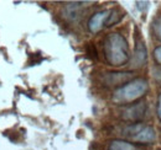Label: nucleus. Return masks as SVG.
Here are the masks:
<instances>
[{
	"label": "nucleus",
	"mask_w": 161,
	"mask_h": 150,
	"mask_svg": "<svg viewBox=\"0 0 161 150\" xmlns=\"http://www.w3.org/2000/svg\"><path fill=\"white\" fill-rule=\"evenodd\" d=\"M103 51L105 60L112 67L125 65L130 60L129 46L124 36L118 32L107 35L103 41Z\"/></svg>",
	"instance_id": "nucleus-1"
},
{
	"label": "nucleus",
	"mask_w": 161,
	"mask_h": 150,
	"mask_svg": "<svg viewBox=\"0 0 161 150\" xmlns=\"http://www.w3.org/2000/svg\"><path fill=\"white\" fill-rule=\"evenodd\" d=\"M147 89H149L147 80L142 78H136L130 80L125 85L118 88L113 92L112 100L117 105H131L146 94Z\"/></svg>",
	"instance_id": "nucleus-2"
},
{
	"label": "nucleus",
	"mask_w": 161,
	"mask_h": 150,
	"mask_svg": "<svg viewBox=\"0 0 161 150\" xmlns=\"http://www.w3.org/2000/svg\"><path fill=\"white\" fill-rule=\"evenodd\" d=\"M123 135L133 143L150 144L156 139V131L154 127L145 123H130L123 129Z\"/></svg>",
	"instance_id": "nucleus-3"
},
{
	"label": "nucleus",
	"mask_w": 161,
	"mask_h": 150,
	"mask_svg": "<svg viewBox=\"0 0 161 150\" xmlns=\"http://www.w3.org/2000/svg\"><path fill=\"white\" fill-rule=\"evenodd\" d=\"M146 102L139 101L131 105L125 106V108H123L120 113L121 119H124L125 122H130V123H139L141 122L145 116H146Z\"/></svg>",
	"instance_id": "nucleus-4"
},
{
	"label": "nucleus",
	"mask_w": 161,
	"mask_h": 150,
	"mask_svg": "<svg viewBox=\"0 0 161 150\" xmlns=\"http://www.w3.org/2000/svg\"><path fill=\"white\" fill-rule=\"evenodd\" d=\"M110 16V10H102L91 16L88 20V30L91 33H98L108 25V20Z\"/></svg>",
	"instance_id": "nucleus-5"
},
{
	"label": "nucleus",
	"mask_w": 161,
	"mask_h": 150,
	"mask_svg": "<svg viewBox=\"0 0 161 150\" xmlns=\"http://www.w3.org/2000/svg\"><path fill=\"white\" fill-rule=\"evenodd\" d=\"M131 73H108L104 76V82L108 86H123L130 80H133Z\"/></svg>",
	"instance_id": "nucleus-6"
},
{
	"label": "nucleus",
	"mask_w": 161,
	"mask_h": 150,
	"mask_svg": "<svg viewBox=\"0 0 161 150\" xmlns=\"http://www.w3.org/2000/svg\"><path fill=\"white\" fill-rule=\"evenodd\" d=\"M146 62V47L142 41H136L134 57L131 59V65L134 68H141Z\"/></svg>",
	"instance_id": "nucleus-7"
},
{
	"label": "nucleus",
	"mask_w": 161,
	"mask_h": 150,
	"mask_svg": "<svg viewBox=\"0 0 161 150\" xmlns=\"http://www.w3.org/2000/svg\"><path fill=\"white\" fill-rule=\"evenodd\" d=\"M63 16L68 21H76L80 16V2L67 4L63 9Z\"/></svg>",
	"instance_id": "nucleus-8"
},
{
	"label": "nucleus",
	"mask_w": 161,
	"mask_h": 150,
	"mask_svg": "<svg viewBox=\"0 0 161 150\" xmlns=\"http://www.w3.org/2000/svg\"><path fill=\"white\" fill-rule=\"evenodd\" d=\"M108 150H139V149L133 143H130V142L117 139V140L110 142Z\"/></svg>",
	"instance_id": "nucleus-9"
},
{
	"label": "nucleus",
	"mask_w": 161,
	"mask_h": 150,
	"mask_svg": "<svg viewBox=\"0 0 161 150\" xmlns=\"http://www.w3.org/2000/svg\"><path fill=\"white\" fill-rule=\"evenodd\" d=\"M121 18H123V14H121L119 10H117V9H112V10H110V16H109V20H108V25H107V27L118 23V22L121 20Z\"/></svg>",
	"instance_id": "nucleus-10"
},
{
	"label": "nucleus",
	"mask_w": 161,
	"mask_h": 150,
	"mask_svg": "<svg viewBox=\"0 0 161 150\" xmlns=\"http://www.w3.org/2000/svg\"><path fill=\"white\" fill-rule=\"evenodd\" d=\"M153 30L158 39L161 41V16H158L153 22Z\"/></svg>",
	"instance_id": "nucleus-11"
},
{
	"label": "nucleus",
	"mask_w": 161,
	"mask_h": 150,
	"mask_svg": "<svg viewBox=\"0 0 161 150\" xmlns=\"http://www.w3.org/2000/svg\"><path fill=\"white\" fill-rule=\"evenodd\" d=\"M153 56H154V59H155V62L161 65V46L159 47H156L155 49H154V53H153Z\"/></svg>",
	"instance_id": "nucleus-12"
},
{
	"label": "nucleus",
	"mask_w": 161,
	"mask_h": 150,
	"mask_svg": "<svg viewBox=\"0 0 161 150\" xmlns=\"http://www.w3.org/2000/svg\"><path fill=\"white\" fill-rule=\"evenodd\" d=\"M87 51H88V53H89V57H92V58L97 59V49L94 48V46H92V43H89V46H88Z\"/></svg>",
	"instance_id": "nucleus-13"
},
{
	"label": "nucleus",
	"mask_w": 161,
	"mask_h": 150,
	"mask_svg": "<svg viewBox=\"0 0 161 150\" xmlns=\"http://www.w3.org/2000/svg\"><path fill=\"white\" fill-rule=\"evenodd\" d=\"M156 112H158V117L161 121V94L159 95V98H158V106H156Z\"/></svg>",
	"instance_id": "nucleus-14"
}]
</instances>
